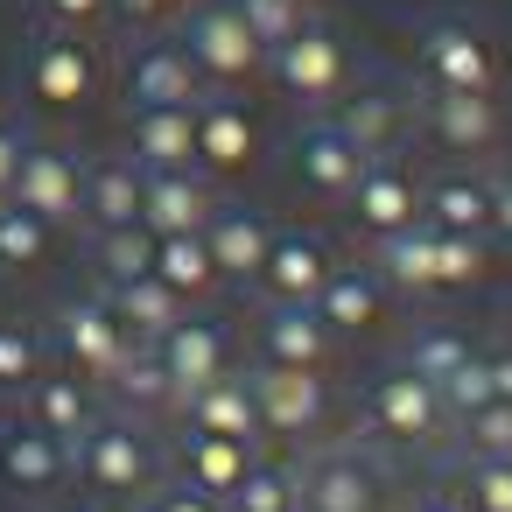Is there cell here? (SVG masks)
Returning <instances> with one entry per match:
<instances>
[{"label": "cell", "instance_id": "6da1fadb", "mask_svg": "<svg viewBox=\"0 0 512 512\" xmlns=\"http://www.w3.org/2000/svg\"><path fill=\"white\" fill-rule=\"evenodd\" d=\"M295 512H400L393 505V463L372 442H330L302 456L295 470Z\"/></svg>", "mask_w": 512, "mask_h": 512}, {"label": "cell", "instance_id": "7a4b0ae2", "mask_svg": "<svg viewBox=\"0 0 512 512\" xmlns=\"http://www.w3.org/2000/svg\"><path fill=\"white\" fill-rule=\"evenodd\" d=\"M71 470L99 491V498H141L162 470L155 442L127 421V414H92V428L71 442Z\"/></svg>", "mask_w": 512, "mask_h": 512}, {"label": "cell", "instance_id": "3957f363", "mask_svg": "<svg viewBox=\"0 0 512 512\" xmlns=\"http://www.w3.org/2000/svg\"><path fill=\"white\" fill-rule=\"evenodd\" d=\"M176 50L197 64V78H225V85L267 64L260 36L246 29V15L232 8V0H204V8H190V15H183V43H176Z\"/></svg>", "mask_w": 512, "mask_h": 512}, {"label": "cell", "instance_id": "277c9868", "mask_svg": "<svg viewBox=\"0 0 512 512\" xmlns=\"http://www.w3.org/2000/svg\"><path fill=\"white\" fill-rule=\"evenodd\" d=\"M365 428H372L379 442L428 449V442L449 428V400H442L428 379H414V372L400 365V372H386V379L372 386V400H365Z\"/></svg>", "mask_w": 512, "mask_h": 512}, {"label": "cell", "instance_id": "5b68a950", "mask_svg": "<svg viewBox=\"0 0 512 512\" xmlns=\"http://www.w3.org/2000/svg\"><path fill=\"white\" fill-rule=\"evenodd\" d=\"M267 71H274V85H281L288 99L323 106V99H337V92H344L351 57H344V43H337L323 22H302L295 36H281V43L267 50Z\"/></svg>", "mask_w": 512, "mask_h": 512}, {"label": "cell", "instance_id": "8992f818", "mask_svg": "<svg viewBox=\"0 0 512 512\" xmlns=\"http://www.w3.org/2000/svg\"><path fill=\"white\" fill-rule=\"evenodd\" d=\"M8 197H15L22 211H36V218L57 232V225H71V218H78V204H85V162H78L71 148L22 141V169H15Z\"/></svg>", "mask_w": 512, "mask_h": 512}, {"label": "cell", "instance_id": "52a82bcc", "mask_svg": "<svg viewBox=\"0 0 512 512\" xmlns=\"http://www.w3.org/2000/svg\"><path fill=\"white\" fill-rule=\"evenodd\" d=\"M246 386H253V414H260V428H274V435H309V428H323V407H330L323 372L260 358V365L246 372Z\"/></svg>", "mask_w": 512, "mask_h": 512}, {"label": "cell", "instance_id": "ba28073f", "mask_svg": "<svg viewBox=\"0 0 512 512\" xmlns=\"http://www.w3.org/2000/svg\"><path fill=\"white\" fill-rule=\"evenodd\" d=\"M421 85L428 92H491L498 85V64H491V43L470 29V22H428L421 29Z\"/></svg>", "mask_w": 512, "mask_h": 512}, {"label": "cell", "instance_id": "9c48e42d", "mask_svg": "<svg viewBox=\"0 0 512 512\" xmlns=\"http://www.w3.org/2000/svg\"><path fill=\"white\" fill-rule=\"evenodd\" d=\"M155 358H162V372H169V400H176V407H183L197 386H211L218 372H232V344H225V330L204 323V316H190V309L155 337Z\"/></svg>", "mask_w": 512, "mask_h": 512}, {"label": "cell", "instance_id": "30bf717a", "mask_svg": "<svg viewBox=\"0 0 512 512\" xmlns=\"http://www.w3.org/2000/svg\"><path fill=\"white\" fill-rule=\"evenodd\" d=\"M57 344H64V358L78 365V372H92V379H106L120 358H127V330H120V316H113V302H99V295H71L64 309H57Z\"/></svg>", "mask_w": 512, "mask_h": 512}, {"label": "cell", "instance_id": "8fae6325", "mask_svg": "<svg viewBox=\"0 0 512 512\" xmlns=\"http://www.w3.org/2000/svg\"><path fill=\"white\" fill-rule=\"evenodd\" d=\"M344 197H351V218H358V232H372V239H386V232H407V225H414V211H421V190H414V176H407L393 155L365 162V169H358V183H351Z\"/></svg>", "mask_w": 512, "mask_h": 512}, {"label": "cell", "instance_id": "7c38bea8", "mask_svg": "<svg viewBox=\"0 0 512 512\" xmlns=\"http://www.w3.org/2000/svg\"><path fill=\"white\" fill-rule=\"evenodd\" d=\"M204 246H211V267H218V281H239V288H253V281H260V267H267L274 225H267L260 211H246V204H225V211H211V218H204Z\"/></svg>", "mask_w": 512, "mask_h": 512}, {"label": "cell", "instance_id": "4fadbf2b", "mask_svg": "<svg viewBox=\"0 0 512 512\" xmlns=\"http://www.w3.org/2000/svg\"><path fill=\"white\" fill-rule=\"evenodd\" d=\"M71 477V449L57 435H43L36 421H15V428H0V484L22 491V498H43Z\"/></svg>", "mask_w": 512, "mask_h": 512}, {"label": "cell", "instance_id": "5bb4252c", "mask_svg": "<svg viewBox=\"0 0 512 512\" xmlns=\"http://www.w3.org/2000/svg\"><path fill=\"white\" fill-rule=\"evenodd\" d=\"M442 148H491L498 141V106H491V92H414V106H407Z\"/></svg>", "mask_w": 512, "mask_h": 512}, {"label": "cell", "instance_id": "9a60e30c", "mask_svg": "<svg viewBox=\"0 0 512 512\" xmlns=\"http://www.w3.org/2000/svg\"><path fill=\"white\" fill-rule=\"evenodd\" d=\"M288 155H295V176H302L316 197H344V190L358 183V169H365V155L337 134V120H302V127L288 134Z\"/></svg>", "mask_w": 512, "mask_h": 512}, {"label": "cell", "instance_id": "2e32d148", "mask_svg": "<svg viewBox=\"0 0 512 512\" xmlns=\"http://www.w3.org/2000/svg\"><path fill=\"white\" fill-rule=\"evenodd\" d=\"M330 239L323 232H274L267 246V267H260V288L267 302H309L323 281H330Z\"/></svg>", "mask_w": 512, "mask_h": 512}, {"label": "cell", "instance_id": "e0dca14e", "mask_svg": "<svg viewBox=\"0 0 512 512\" xmlns=\"http://www.w3.org/2000/svg\"><path fill=\"white\" fill-rule=\"evenodd\" d=\"M29 92H36V106L71 113V106L92 92V50H85L78 36H43V43L29 50Z\"/></svg>", "mask_w": 512, "mask_h": 512}, {"label": "cell", "instance_id": "ac0fdd59", "mask_svg": "<svg viewBox=\"0 0 512 512\" xmlns=\"http://www.w3.org/2000/svg\"><path fill=\"white\" fill-rule=\"evenodd\" d=\"M134 169H141V176L197 169V106H155V113H134Z\"/></svg>", "mask_w": 512, "mask_h": 512}, {"label": "cell", "instance_id": "d6986e66", "mask_svg": "<svg viewBox=\"0 0 512 512\" xmlns=\"http://www.w3.org/2000/svg\"><path fill=\"white\" fill-rule=\"evenodd\" d=\"M330 120H337V134H344L365 162H379V155H393V148H400L407 99H400V92H386V85H365V92H351Z\"/></svg>", "mask_w": 512, "mask_h": 512}, {"label": "cell", "instance_id": "ffe728a7", "mask_svg": "<svg viewBox=\"0 0 512 512\" xmlns=\"http://www.w3.org/2000/svg\"><path fill=\"white\" fill-rule=\"evenodd\" d=\"M127 106L155 113V106H197V64L176 43H155L127 64Z\"/></svg>", "mask_w": 512, "mask_h": 512}, {"label": "cell", "instance_id": "44dd1931", "mask_svg": "<svg viewBox=\"0 0 512 512\" xmlns=\"http://www.w3.org/2000/svg\"><path fill=\"white\" fill-rule=\"evenodd\" d=\"M204 218H211V197H204L197 169L141 176V225H148L155 239H169V232H204Z\"/></svg>", "mask_w": 512, "mask_h": 512}, {"label": "cell", "instance_id": "7402d4cb", "mask_svg": "<svg viewBox=\"0 0 512 512\" xmlns=\"http://www.w3.org/2000/svg\"><path fill=\"white\" fill-rule=\"evenodd\" d=\"M379 302H386V281H379L372 267H330V281L309 295V309L323 316L330 337H358V330L379 316Z\"/></svg>", "mask_w": 512, "mask_h": 512}, {"label": "cell", "instance_id": "603a6c76", "mask_svg": "<svg viewBox=\"0 0 512 512\" xmlns=\"http://www.w3.org/2000/svg\"><path fill=\"white\" fill-rule=\"evenodd\" d=\"M253 162V113L239 99H211L197 106V169L204 176H232Z\"/></svg>", "mask_w": 512, "mask_h": 512}, {"label": "cell", "instance_id": "cb8c5ba5", "mask_svg": "<svg viewBox=\"0 0 512 512\" xmlns=\"http://www.w3.org/2000/svg\"><path fill=\"white\" fill-rule=\"evenodd\" d=\"M183 414H190V428H204V435L260 442V414H253V386H246V372H218L211 386H197V393L183 400Z\"/></svg>", "mask_w": 512, "mask_h": 512}, {"label": "cell", "instance_id": "d4e9b609", "mask_svg": "<svg viewBox=\"0 0 512 512\" xmlns=\"http://www.w3.org/2000/svg\"><path fill=\"white\" fill-rule=\"evenodd\" d=\"M260 344H267L274 365H309V372H323V358H330V330H323V316H316L309 302H267Z\"/></svg>", "mask_w": 512, "mask_h": 512}, {"label": "cell", "instance_id": "484cf974", "mask_svg": "<svg viewBox=\"0 0 512 512\" xmlns=\"http://www.w3.org/2000/svg\"><path fill=\"white\" fill-rule=\"evenodd\" d=\"M372 274L400 295H435V225H407V232H386L379 253H372Z\"/></svg>", "mask_w": 512, "mask_h": 512}, {"label": "cell", "instance_id": "4316f807", "mask_svg": "<svg viewBox=\"0 0 512 512\" xmlns=\"http://www.w3.org/2000/svg\"><path fill=\"white\" fill-rule=\"evenodd\" d=\"M36 400H29V421L43 428V435H57L64 449L92 428V414H99V400H92V386L85 379H71V372H50V379H36L29 386Z\"/></svg>", "mask_w": 512, "mask_h": 512}, {"label": "cell", "instance_id": "83f0119b", "mask_svg": "<svg viewBox=\"0 0 512 512\" xmlns=\"http://www.w3.org/2000/svg\"><path fill=\"white\" fill-rule=\"evenodd\" d=\"M253 456H260L253 442H232V435H204V428H190V435H183V484H197V491H211V498H232V484L246 477Z\"/></svg>", "mask_w": 512, "mask_h": 512}, {"label": "cell", "instance_id": "f1b7e54d", "mask_svg": "<svg viewBox=\"0 0 512 512\" xmlns=\"http://www.w3.org/2000/svg\"><path fill=\"white\" fill-rule=\"evenodd\" d=\"M78 218H92L99 232L141 225V169H134V162H99V169H85V204H78Z\"/></svg>", "mask_w": 512, "mask_h": 512}, {"label": "cell", "instance_id": "f546056e", "mask_svg": "<svg viewBox=\"0 0 512 512\" xmlns=\"http://www.w3.org/2000/svg\"><path fill=\"white\" fill-rule=\"evenodd\" d=\"M428 225L435 232H491V176H435L428 183Z\"/></svg>", "mask_w": 512, "mask_h": 512}, {"label": "cell", "instance_id": "4dcf8cb0", "mask_svg": "<svg viewBox=\"0 0 512 512\" xmlns=\"http://www.w3.org/2000/svg\"><path fill=\"white\" fill-rule=\"evenodd\" d=\"M106 302H113V316H120V330H127L134 344H155V337L190 309V302H183V295H169L155 274H141V281H113V295H106Z\"/></svg>", "mask_w": 512, "mask_h": 512}, {"label": "cell", "instance_id": "1f68e13d", "mask_svg": "<svg viewBox=\"0 0 512 512\" xmlns=\"http://www.w3.org/2000/svg\"><path fill=\"white\" fill-rule=\"evenodd\" d=\"M155 281H162L169 295H183V302L211 295V288H218V267H211L204 232H169V239H155Z\"/></svg>", "mask_w": 512, "mask_h": 512}, {"label": "cell", "instance_id": "d6a6232c", "mask_svg": "<svg viewBox=\"0 0 512 512\" xmlns=\"http://www.w3.org/2000/svg\"><path fill=\"white\" fill-rule=\"evenodd\" d=\"M225 512H295V463H281V456H253L246 477L232 484Z\"/></svg>", "mask_w": 512, "mask_h": 512}, {"label": "cell", "instance_id": "836d02e7", "mask_svg": "<svg viewBox=\"0 0 512 512\" xmlns=\"http://www.w3.org/2000/svg\"><path fill=\"white\" fill-rule=\"evenodd\" d=\"M463 365H470V337H463V330H414V337H407V372L428 379L435 393H442Z\"/></svg>", "mask_w": 512, "mask_h": 512}, {"label": "cell", "instance_id": "e575fe53", "mask_svg": "<svg viewBox=\"0 0 512 512\" xmlns=\"http://www.w3.org/2000/svg\"><path fill=\"white\" fill-rule=\"evenodd\" d=\"M106 379H113V393H120L127 407H162V400H169V372H162L155 344H127V358H120Z\"/></svg>", "mask_w": 512, "mask_h": 512}, {"label": "cell", "instance_id": "d590c367", "mask_svg": "<svg viewBox=\"0 0 512 512\" xmlns=\"http://www.w3.org/2000/svg\"><path fill=\"white\" fill-rule=\"evenodd\" d=\"M43 253H50V225L15 197H0V267H36Z\"/></svg>", "mask_w": 512, "mask_h": 512}, {"label": "cell", "instance_id": "8d00e7d4", "mask_svg": "<svg viewBox=\"0 0 512 512\" xmlns=\"http://www.w3.org/2000/svg\"><path fill=\"white\" fill-rule=\"evenodd\" d=\"M99 267H106V281H141V274H155V232H148V225L99 232Z\"/></svg>", "mask_w": 512, "mask_h": 512}, {"label": "cell", "instance_id": "74e56055", "mask_svg": "<svg viewBox=\"0 0 512 512\" xmlns=\"http://www.w3.org/2000/svg\"><path fill=\"white\" fill-rule=\"evenodd\" d=\"M463 512H512V456H463Z\"/></svg>", "mask_w": 512, "mask_h": 512}, {"label": "cell", "instance_id": "f35d334b", "mask_svg": "<svg viewBox=\"0 0 512 512\" xmlns=\"http://www.w3.org/2000/svg\"><path fill=\"white\" fill-rule=\"evenodd\" d=\"M456 428H463L470 456H512V400H484V407L456 414Z\"/></svg>", "mask_w": 512, "mask_h": 512}, {"label": "cell", "instance_id": "ab89813d", "mask_svg": "<svg viewBox=\"0 0 512 512\" xmlns=\"http://www.w3.org/2000/svg\"><path fill=\"white\" fill-rule=\"evenodd\" d=\"M484 274V239L470 232H435V295L442 288H470Z\"/></svg>", "mask_w": 512, "mask_h": 512}, {"label": "cell", "instance_id": "60d3db41", "mask_svg": "<svg viewBox=\"0 0 512 512\" xmlns=\"http://www.w3.org/2000/svg\"><path fill=\"white\" fill-rule=\"evenodd\" d=\"M43 379V337L22 323H0V386H36Z\"/></svg>", "mask_w": 512, "mask_h": 512}, {"label": "cell", "instance_id": "b9f144b4", "mask_svg": "<svg viewBox=\"0 0 512 512\" xmlns=\"http://www.w3.org/2000/svg\"><path fill=\"white\" fill-rule=\"evenodd\" d=\"M232 8L246 15V29L260 36V50H274L281 36H295V29L309 22V8H302V0H232Z\"/></svg>", "mask_w": 512, "mask_h": 512}, {"label": "cell", "instance_id": "7bdbcfd3", "mask_svg": "<svg viewBox=\"0 0 512 512\" xmlns=\"http://www.w3.org/2000/svg\"><path fill=\"white\" fill-rule=\"evenodd\" d=\"M141 512H225V498H211V491H197V484H169V491H155Z\"/></svg>", "mask_w": 512, "mask_h": 512}, {"label": "cell", "instance_id": "ee69618b", "mask_svg": "<svg viewBox=\"0 0 512 512\" xmlns=\"http://www.w3.org/2000/svg\"><path fill=\"white\" fill-rule=\"evenodd\" d=\"M491 232L512 246V176H491Z\"/></svg>", "mask_w": 512, "mask_h": 512}, {"label": "cell", "instance_id": "f6af8a7d", "mask_svg": "<svg viewBox=\"0 0 512 512\" xmlns=\"http://www.w3.org/2000/svg\"><path fill=\"white\" fill-rule=\"evenodd\" d=\"M120 15H134V22H169V15H183L190 0H113Z\"/></svg>", "mask_w": 512, "mask_h": 512}, {"label": "cell", "instance_id": "bcb514c9", "mask_svg": "<svg viewBox=\"0 0 512 512\" xmlns=\"http://www.w3.org/2000/svg\"><path fill=\"white\" fill-rule=\"evenodd\" d=\"M113 0H43V15L50 22H92V15H106Z\"/></svg>", "mask_w": 512, "mask_h": 512}, {"label": "cell", "instance_id": "7dc6e473", "mask_svg": "<svg viewBox=\"0 0 512 512\" xmlns=\"http://www.w3.org/2000/svg\"><path fill=\"white\" fill-rule=\"evenodd\" d=\"M15 169H22V134H15V127H0V197H8Z\"/></svg>", "mask_w": 512, "mask_h": 512}, {"label": "cell", "instance_id": "c3c4849f", "mask_svg": "<svg viewBox=\"0 0 512 512\" xmlns=\"http://www.w3.org/2000/svg\"><path fill=\"white\" fill-rule=\"evenodd\" d=\"M491 365V400H512V351H484Z\"/></svg>", "mask_w": 512, "mask_h": 512}, {"label": "cell", "instance_id": "681fc988", "mask_svg": "<svg viewBox=\"0 0 512 512\" xmlns=\"http://www.w3.org/2000/svg\"><path fill=\"white\" fill-rule=\"evenodd\" d=\"M400 512H463V505H449V498H414V505H400Z\"/></svg>", "mask_w": 512, "mask_h": 512}, {"label": "cell", "instance_id": "f907efd6", "mask_svg": "<svg viewBox=\"0 0 512 512\" xmlns=\"http://www.w3.org/2000/svg\"><path fill=\"white\" fill-rule=\"evenodd\" d=\"M302 8H309V0H302Z\"/></svg>", "mask_w": 512, "mask_h": 512}]
</instances>
